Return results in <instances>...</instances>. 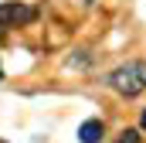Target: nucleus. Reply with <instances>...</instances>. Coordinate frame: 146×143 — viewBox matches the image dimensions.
Instances as JSON below:
<instances>
[{
    "label": "nucleus",
    "mask_w": 146,
    "mask_h": 143,
    "mask_svg": "<svg viewBox=\"0 0 146 143\" xmlns=\"http://www.w3.org/2000/svg\"><path fill=\"white\" fill-rule=\"evenodd\" d=\"M109 85L119 92V96H126V99H136L139 92H146V61H126V65H119V68L109 75Z\"/></svg>",
    "instance_id": "1"
},
{
    "label": "nucleus",
    "mask_w": 146,
    "mask_h": 143,
    "mask_svg": "<svg viewBox=\"0 0 146 143\" xmlns=\"http://www.w3.org/2000/svg\"><path fill=\"white\" fill-rule=\"evenodd\" d=\"M31 21H37L34 7H24V3H0V31L17 27V24H31Z\"/></svg>",
    "instance_id": "2"
},
{
    "label": "nucleus",
    "mask_w": 146,
    "mask_h": 143,
    "mask_svg": "<svg viewBox=\"0 0 146 143\" xmlns=\"http://www.w3.org/2000/svg\"><path fill=\"white\" fill-rule=\"evenodd\" d=\"M102 136H106L102 119H85V123L78 126V140L82 143H102Z\"/></svg>",
    "instance_id": "3"
},
{
    "label": "nucleus",
    "mask_w": 146,
    "mask_h": 143,
    "mask_svg": "<svg viewBox=\"0 0 146 143\" xmlns=\"http://www.w3.org/2000/svg\"><path fill=\"white\" fill-rule=\"evenodd\" d=\"M115 143H139V130H122Z\"/></svg>",
    "instance_id": "4"
},
{
    "label": "nucleus",
    "mask_w": 146,
    "mask_h": 143,
    "mask_svg": "<svg viewBox=\"0 0 146 143\" xmlns=\"http://www.w3.org/2000/svg\"><path fill=\"white\" fill-rule=\"evenodd\" d=\"M139 126H143V130H146V109H143V119H139Z\"/></svg>",
    "instance_id": "5"
},
{
    "label": "nucleus",
    "mask_w": 146,
    "mask_h": 143,
    "mask_svg": "<svg viewBox=\"0 0 146 143\" xmlns=\"http://www.w3.org/2000/svg\"><path fill=\"white\" fill-rule=\"evenodd\" d=\"M0 82H3V65H0Z\"/></svg>",
    "instance_id": "6"
},
{
    "label": "nucleus",
    "mask_w": 146,
    "mask_h": 143,
    "mask_svg": "<svg viewBox=\"0 0 146 143\" xmlns=\"http://www.w3.org/2000/svg\"><path fill=\"white\" fill-rule=\"evenodd\" d=\"M82 3H92V0H82Z\"/></svg>",
    "instance_id": "7"
}]
</instances>
